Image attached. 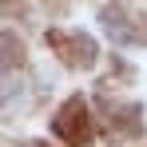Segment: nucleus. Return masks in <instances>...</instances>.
Masks as SVG:
<instances>
[{
	"instance_id": "nucleus-1",
	"label": "nucleus",
	"mask_w": 147,
	"mask_h": 147,
	"mask_svg": "<svg viewBox=\"0 0 147 147\" xmlns=\"http://www.w3.org/2000/svg\"><path fill=\"white\" fill-rule=\"evenodd\" d=\"M48 44L60 56H64V64H72V68H88L92 60H96V44L88 40V36H64V32H48Z\"/></svg>"
},
{
	"instance_id": "nucleus-2",
	"label": "nucleus",
	"mask_w": 147,
	"mask_h": 147,
	"mask_svg": "<svg viewBox=\"0 0 147 147\" xmlns=\"http://www.w3.org/2000/svg\"><path fill=\"white\" fill-rule=\"evenodd\" d=\"M56 135H64V139H72V143H84V139L92 135V131H88V107H84V99H68V103L60 107Z\"/></svg>"
},
{
	"instance_id": "nucleus-3",
	"label": "nucleus",
	"mask_w": 147,
	"mask_h": 147,
	"mask_svg": "<svg viewBox=\"0 0 147 147\" xmlns=\"http://www.w3.org/2000/svg\"><path fill=\"white\" fill-rule=\"evenodd\" d=\"M20 60H24V48H20V40H16L12 32H0V72L16 68Z\"/></svg>"
}]
</instances>
